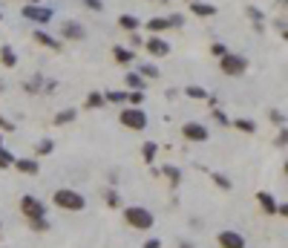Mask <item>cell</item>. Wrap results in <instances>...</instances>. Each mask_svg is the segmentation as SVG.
I'll list each match as a JSON object with an SVG mask.
<instances>
[{"instance_id":"7a4b0ae2","label":"cell","mask_w":288,"mask_h":248,"mask_svg":"<svg viewBox=\"0 0 288 248\" xmlns=\"http://www.w3.org/2000/svg\"><path fill=\"white\" fill-rule=\"evenodd\" d=\"M124 222L135 231H150L156 225V216L141 205H130V208H124Z\"/></svg>"},{"instance_id":"60d3db41","label":"cell","mask_w":288,"mask_h":248,"mask_svg":"<svg viewBox=\"0 0 288 248\" xmlns=\"http://www.w3.org/2000/svg\"><path fill=\"white\" fill-rule=\"evenodd\" d=\"M0 130H3V133H12V130H15V124H12L9 118H3V115H0Z\"/></svg>"},{"instance_id":"e575fe53","label":"cell","mask_w":288,"mask_h":248,"mask_svg":"<svg viewBox=\"0 0 288 248\" xmlns=\"http://www.w3.org/2000/svg\"><path fill=\"white\" fill-rule=\"evenodd\" d=\"M107 205L110 208H121V196H118L116 191H107Z\"/></svg>"},{"instance_id":"cb8c5ba5","label":"cell","mask_w":288,"mask_h":248,"mask_svg":"<svg viewBox=\"0 0 288 248\" xmlns=\"http://www.w3.org/2000/svg\"><path fill=\"white\" fill-rule=\"evenodd\" d=\"M12 165H15V156H12V153L3 147V142H0V170L12 168Z\"/></svg>"},{"instance_id":"7bdbcfd3","label":"cell","mask_w":288,"mask_h":248,"mask_svg":"<svg viewBox=\"0 0 288 248\" xmlns=\"http://www.w3.org/2000/svg\"><path fill=\"white\" fill-rule=\"evenodd\" d=\"M144 248H162V239H147V242H144Z\"/></svg>"},{"instance_id":"6da1fadb","label":"cell","mask_w":288,"mask_h":248,"mask_svg":"<svg viewBox=\"0 0 288 248\" xmlns=\"http://www.w3.org/2000/svg\"><path fill=\"white\" fill-rule=\"evenodd\" d=\"M52 202L61 208V211H84L87 208V199H84V194H78V191H72V188H58L52 194Z\"/></svg>"},{"instance_id":"4fadbf2b","label":"cell","mask_w":288,"mask_h":248,"mask_svg":"<svg viewBox=\"0 0 288 248\" xmlns=\"http://www.w3.org/2000/svg\"><path fill=\"white\" fill-rule=\"evenodd\" d=\"M113 58H116V64H133L135 52L130 46H113Z\"/></svg>"},{"instance_id":"f546056e","label":"cell","mask_w":288,"mask_h":248,"mask_svg":"<svg viewBox=\"0 0 288 248\" xmlns=\"http://www.w3.org/2000/svg\"><path fill=\"white\" fill-rule=\"evenodd\" d=\"M210 179H213V182H216L219 188H222V191H231V179H228V176H222V173L210 170Z\"/></svg>"},{"instance_id":"8fae6325","label":"cell","mask_w":288,"mask_h":248,"mask_svg":"<svg viewBox=\"0 0 288 248\" xmlns=\"http://www.w3.org/2000/svg\"><path fill=\"white\" fill-rule=\"evenodd\" d=\"M257 202H260V208L265 213H268V216H277V199H274V196L268 194V191H260V194H257Z\"/></svg>"},{"instance_id":"44dd1931","label":"cell","mask_w":288,"mask_h":248,"mask_svg":"<svg viewBox=\"0 0 288 248\" xmlns=\"http://www.w3.org/2000/svg\"><path fill=\"white\" fill-rule=\"evenodd\" d=\"M147 29L150 32H167L170 23H167V18H153V20H147Z\"/></svg>"},{"instance_id":"8992f818","label":"cell","mask_w":288,"mask_h":248,"mask_svg":"<svg viewBox=\"0 0 288 248\" xmlns=\"http://www.w3.org/2000/svg\"><path fill=\"white\" fill-rule=\"evenodd\" d=\"M20 15L26 20H32V23H49V20H52V9H46L41 3H26V6L20 9Z\"/></svg>"},{"instance_id":"ab89813d","label":"cell","mask_w":288,"mask_h":248,"mask_svg":"<svg viewBox=\"0 0 288 248\" xmlns=\"http://www.w3.org/2000/svg\"><path fill=\"white\" fill-rule=\"evenodd\" d=\"M84 6H87V9H92V12H101V9H104V3H101V0H84Z\"/></svg>"},{"instance_id":"7c38bea8","label":"cell","mask_w":288,"mask_h":248,"mask_svg":"<svg viewBox=\"0 0 288 248\" xmlns=\"http://www.w3.org/2000/svg\"><path fill=\"white\" fill-rule=\"evenodd\" d=\"M15 168H18L20 173H26V176H38L41 165H38V159H15Z\"/></svg>"},{"instance_id":"ac0fdd59","label":"cell","mask_w":288,"mask_h":248,"mask_svg":"<svg viewBox=\"0 0 288 248\" xmlns=\"http://www.w3.org/2000/svg\"><path fill=\"white\" fill-rule=\"evenodd\" d=\"M162 173H164L167 179H170V185H173V188H176V185L182 182V170H179V168H173V165H164Z\"/></svg>"},{"instance_id":"4316f807","label":"cell","mask_w":288,"mask_h":248,"mask_svg":"<svg viewBox=\"0 0 288 248\" xmlns=\"http://www.w3.org/2000/svg\"><path fill=\"white\" fill-rule=\"evenodd\" d=\"M69 121H75V110H61V113L55 115V124H58V127H61V124H69Z\"/></svg>"},{"instance_id":"1f68e13d","label":"cell","mask_w":288,"mask_h":248,"mask_svg":"<svg viewBox=\"0 0 288 248\" xmlns=\"http://www.w3.org/2000/svg\"><path fill=\"white\" fill-rule=\"evenodd\" d=\"M26 222H29V228L38 231V234H41V231H49V220H26Z\"/></svg>"},{"instance_id":"4dcf8cb0","label":"cell","mask_w":288,"mask_h":248,"mask_svg":"<svg viewBox=\"0 0 288 248\" xmlns=\"http://www.w3.org/2000/svg\"><path fill=\"white\" fill-rule=\"evenodd\" d=\"M138 75H147V78H159V70L153 64H138Z\"/></svg>"},{"instance_id":"ffe728a7","label":"cell","mask_w":288,"mask_h":248,"mask_svg":"<svg viewBox=\"0 0 288 248\" xmlns=\"http://www.w3.org/2000/svg\"><path fill=\"white\" fill-rule=\"evenodd\" d=\"M104 101L107 104H121V101H127V92L124 89H110V92H104Z\"/></svg>"},{"instance_id":"9a60e30c","label":"cell","mask_w":288,"mask_h":248,"mask_svg":"<svg viewBox=\"0 0 288 248\" xmlns=\"http://www.w3.org/2000/svg\"><path fill=\"white\" fill-rule=\"evenodd\" d=\"M190 12L199 15V18H213L216 6H210V3H205V0H199V3H190Z\"/></svg>"},{"instance_id":"484cf974","label":"cell","mask_w":288,"mask_h":248,"mask_svg":"<svg viewBox=\"0 0 288 248\" xmlns=\"http://www.w3.org/2000/svg\"><path fill=\"white\" fill-rule=\"evenodd\" d=\"M185 96L196 98V101H207V89H202V87H185Z\"/></svg>"},{"instance_id":"d6986e66","label":"cell","mask_w":288,"mask_h":248,"mask_svg":"<svg viewBox=\"0 0 288 248\" xmlns=\"http://www.w3.org/2000/svg\"><path fill=\"white\" fill-rule=\"evenodd\" d=\"M231 127L242 130V133H257V124H254L251 118H236V121H231Z\"/></svg>"},{"instance_id":"7402d4cb","label":"cell","mask_w":288,"mask_h":248,"mask_svg":"<svg viewBox=\"0 0 288 248\" xmlns=\"http://www.w3.org/2000/svg\"><path fill=\"white\" fill-rule=\"evenodd\" d=\"M156 153H159V144H156V142H144V144H141V156H144V162H153V159H156Z\"/></svg>"},{"instance_id":"52a82bcc","label":"cell","mask_w":288,"mask_h":248,"mask_svg":"<svg viewBox=\"0 0 288 248\" xmlns=\"http://www.w3.org/2000/svg\"><path fill=\"white\" fill-rule=\"evenodd\" d=\"M182 136H185L188 142L202 144V142H207V127L205 124H199V121H188L185 127H182Z\"/></svg>"},{"instance_id":"8d00e7d4","label":"cell","mask_w":288,"mask_h":248,"mask_svg":"<svg viewBox=\"0 0 288 248\" xmlns=\"http://www.w3.org/2000/svg\"><path fill=\"white\" fill-rule=\"evenodd\" d=\"M225 52H228L225 44H213V46H210V55H213V58H222Z\"/></svg>"},{"instance_id":"f1b7e54d","label":"cell","mask_w":288,"mask_h":248,"mask_svg":"<svg viewBox=\"0 0 288 248\" xmlns=\"http://www.w3.org/2000/svg\"><path fill=\"white\" fill-rule=\"evenodd\" d=\"M127 101H130V107H138L144 101V89H130V92H127Z\"/></svg>"},{"instance_id":"bcb514c9","label":"cell","mask_w":288,"mask_h":248,"mask_svg":"<svg viewBox=\"0 0 288 248\" xmlns=\"http://www.w3.org/2000/svg\"><path fill=\"white\" fill-rule=\"evenodd\" d=\"M179 248H193V242H185V239H182V242H179Z\"/></svg>"},{"instance_id":"5bb4252c","label":"cell","mask_w":288,"mask_h":248,"mask_svg":"<svg viewBox=\"0 0 288 248\" xmlns=\"http://www.w3.org/2000/svg\"><path fill=\"white\" fill-rule=\"evenodd\" d=\"M35 41L41 46H46V49H61V41H58V38H52L49 32H44V29H38V32H35Z\"/></svg>"},{"instance_id":"f907efd6","label":"cell","mask_w":288,"mask_h":248,"mask_svg":"<svg viewBox=\"0 0 288 248\" xmlns=\"http://www.w3.org/2000/svg\"><path fill=\"white\" fill-rule=\"evenodd\" d=\"M162 3H167V0H162Z\"/></svg>"},{"instance_id":"d4e9b609","label":"cell","mask_w":288,"mask_h":248,"mask_svg":"<svg viewBox=\"0 0 288 248\" xmlns=\"http://www.w3.org/2000/svg\"><path fill=\"white\" fill-rule=\"evenodd\" d=\"M107 104V101H104V92H90V96H87V107H90V110H98V107H104Z\"/></svg>"},{"instance_id":"2e32d148","label":"cell","mask_w":288,"mask_h":248,"mask_svg":"<svg viewBox=\"0 0 288 248\" xmlns=\"http://www.w3.org/2000/svg\"><path fill=\"white\" fill-rule=\"evenodd\" d=\"M118 26H121V29H127V32H138L141 20L135 18V15H121V18H118Z\"/></svg>"},{"instance_id":"f35d334b","label":"cell","mask_w":288,"mask_h":248,"mask_svg":"<svg viewBox=\"0 0 288 248\" xmlns=\"http://www.w3.org/2000/svg\"><path fill=\"white\" fill-rule=\"evenodd\" d=\"M138 46H144V41H141V35H138V32H133V35H130V49H138Z\"/></svg>"},{"instance_id":"f5cc1de1","label":"cell","mask_w":288,"mask_h":248,"mask_svg":"<svg viewBox=\"0 0 288 248\" xmlns=\"http://www.w3.org/2000/svg\"><path fill=\"white\" fill-rule=\"evenodd\" d=\"M0 231H3V228H0Z\"/></svg>"},{"instance_id":"836d02e7","label":"cell","mask_w":288,"mask_h":248,"mask_svg":"<svg viewBox=\"0 0 288 248\" xmlns=\"http://www.w3.org/2000/svg\"><path fill=\"white\" fill-rule=\"evenodd\" d=\"M213 121H216V124H222V127H228V124H231V118H228L222 110H216V107H213Z\"/></svg>"},{"instance_id":"ee69618b","label":"cell","mask_w":288,"mask_h":248,"mask_svg":"<svg viewBox=\"0 0 288 248\" xmlns=\"http://www.w3.org/2000/svg\"><path fill=\"white\" fill-rule=\"evenodd\" d=\"M274 213H279V216H285V213H288V205H285V202H279V205H277V211H274Z\"/></svg>"},{"instance_id":"d6a6232c","label":"cell","mask_w":288,"mask_h":248,"mask_svg":"<svg viewBox=\"0 0 288 248\" xmlns=\"http://www.w3.org/2000/svg\"><path fill=\"white\" fill-rule=\"evenodd\" d=\"M271 121L277 124V127H285V113L282 110H271Z\"/></svg>"},{"instance_id":"7dc6e473","label":"cell","mask_w":288,"mask_h":248,"mask_svg":"<svg viewBox=\"0 0 288 248\" xmlns=\"http://www.w3.org/2000/svg\"><path fill=\"white\" fill-rule=\"evenodd\" d=\"M26 3H38V0H26Z\"/></svg>"},{"instance_id":"9c48e42d","label":"cell","mask_w":288,"mask_h":248,"mask_svg":"<svg viewBox=\"0 0 288 248\" xmlns=\"http://www.w3.org/2000/svg\"><path fill=\"white\" fill-rule=\"evenodd\" d=\"M61 38L63 41H84L87 38V32H84L81 23H75V20H66L61 26Z\"/></svg>"},{"instance_id":"30bf717a","label":"cell","mask_w":288,"mask_h":248,"mask_svg":"<svg viewBox=\"0 0 288 248\" xmlns=\"http://www.w3.org/2000/svg\"><path fill=\"white\" fill-rule=\"evenodd\" d=\"M147 52L153 55V58H164V55L170 52V44H167V41H164V38H159V35H153L150 38V41H147Z\"/></svg>"},{"instance_id":"83f0119b","label":"cell","mask_w":288,"mask_h":248,"mask_svg":"<svg viewBox=\"0 0 288 248\" xmlns=\"http://www.w3.org/2000/svg\"><path fill=\"white\" fill-rule=\"evenodd\" d=\"M52 150H55L52 139H44V142H38V147H35V153H38V156H49Z\"/></svg>"},{"instance_id":"681fc988","label":"cell","mask_w":288,"mask_h":248,"mask_svg":"<svg viewBox=\"0 0 288 248\" xmlns=\"http://www.w3.org/2000/svg\"><path fill=\"white\" fill-rule=\"evenodd\" d=\"M0 18H3V12H0Z\"/></svg>"},{"instance_id":"74e56055","label":"cell","mask_w":288,"mask_h":248,"mask_svg":"<svg viewBox=\"0 0 288 248\" xmlns=\"http://www.w3.org/2000/svg\"><path fill=\"white\" fill-rule=\"evenodd\" d=\"M167 23H170L173 29H182V26H185V18H182V15H170V18H167Z\"/></svg>"},{"instance_id":"f6af8a7d","label":"cell","mask_w":288,"mask_h":248,"mask_svg":"<svg viewBox=\"0 0 288 248\" xmlns=\"http://www.w3.org/2000/svg\"><path fill=\"white\" fill-rule=\"evenodd\" d=\"M277 32H279L282 38H285V20H277Z\"/></svg>"},{"instance_id":"3957f363","label":"cell","mask_w":288,"mask_h":248,"mask_svg":"<svg viewBox=\"0 0 288 248\" xmlns=\"http://www.w3.org/2000/svg\"><path fill=\"white\" fill-rule=\"evenodd\" d=\"M219 67H222V72H225V75H231V78H239V75H245V72H248V58H245V55H239V52H231V49H228V52L219 58Z\"/></svg>"},{"instance_id":"603a6c76","label":"cell","mask_w":288,"mask_h":248,"mask_svg":"<svg viewBox=\"0 0 288 248\" xmlns=\"http://www.w3.org/2000/svg\"><path fill=\"white\" fill-rule=\"evenodd\" d=\"M124 84L130 89H144V78L138 75V72H130V75H124Z\"/></svg>"},{"instance_id":"816d5d0a","label":"cell","mask_w":288,"mask_h":248,"mask_svg":"<svg viewBox=\"0 0 288 248\" xmlns=\"http://www.w3.org/2000/svg\"><path fill=\"white\" fill-rule=\"evenodd\" d=\"M0 89H3V84H0Z\"/></svg>"},{"instance_id":"c3c4849f","label":"cell","mask_w":288,"mask_h":248,"mask_svg":"<svg viewBox=\"0 0 288 248\" xmlns=\"http://www.w3.org/2000/svg\"><path fill=\"white\" fill-rule=\"evenodd\" d=\"M190 3H199V0H190Z\"/></svg>"},{"instance_id":"5b68a950","label":"cell","mask_w":288,"mask_h":248,"mask_svg":"<svg viewBox=\"0 0 288 248\" xmlns=\"http://www.w3.org/2000/svg\"><path fill=\"white\" fill-rule=\"evenodd\" d=\"M20 213L26 220H46V205L38 196H23L20 199Z\"/></svg>"},{"instance_id":"277c9868","label":"cell","mask_w":288,"mask_h":248,"mask_svg":"<svg viewBox=\"0 0 288 248\" xmlns=\"http://www.w3.org/2000/svg\"><path fill=\"white\" fill-rule=\"evenodd\" d=\"M118 121L124 124L127 130H144L147 127V115H144L141 107H127V110H121Z\"/></svg>"},{"instance_id":"ba28073f","label":"cell","mask_w":288,"mask_h":248,"mask_svg":"<svg viewBox=\"0 0 288 248\" xmlns=\"http://www.w3.org/2000/svg\"><path fill=\"white\" fill-rule=\"evenodd\" d=\"M216 242H219V248H245V237L239 231H219Z\"/></svg>"},{"instance_id":"e0dca14e","label":"cell","mask_w":288,"mask_h":248,"mask_svg":"<svg viewBox=\"0 0 288 248\" xmlns=\"http://www.w3.org/2000/svg\"><path fill=\"white\" fill-rule=\"evenodd\" d=\"M0 61H3V67H15V64H18L15 49H12V46H3V49H0Z\"/></svg>"},{"instance_id":"b9f144b4","label":"cell","mask_w":288,"mask_h":248,"mask_svg":"<svg viewBox=\"0 0 288 248\" xmlns=\"http://www.w3.org/2000/svg\"><path fill=\"white\" fill-rule=\"evenodd\" d=\"M277 147H285V127H279V136H277Z\"/></svg>"},{"instance_id":"d590c367","label":"cell","mask_w":288,"mask_h":248,"mask_svg":"<svg viewBox=\"0 0 288 248\" xmlns=\"http://www.w3.org/2000/svg\"><path fill=\"white\" fill-rule=\"evenodd\" d=\"M245 15H248V18H251L254 23H262V12H260V9H254V6H248V9H245Z\"/></svg>"}]
</instances>
